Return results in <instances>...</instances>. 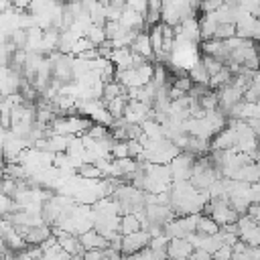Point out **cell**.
Instances as JSON below:
<instances>
[{"instance_id": "6da1fadb", "label": "cell", "mask_w": 260, "mask_h": 260, "mask_svg": "<svg viewBox=\"0 0 260 260\" xmlns=\"http://www.w3.org/2000/svg\"><path fill=\"white\" fill-rule=\"evenodd\" d=\"M205 211H207V215H211L219 225L236 223V221L240 219V213L232 207L230 199H225V197L209 199V201H207V205H205Z\"/></svg>"}, {"instance_id": "7a4b0ae2", "label": "cell", "mask_w": 260, "mask_h": 260, "mask_svg": "<svg viewBox=\"0 0 260 260\" xmlns=\"http://www.w3.org/2000/svg\"><path fill=\"white\" fill-rule=\"evenodd\" d=\"M195 158H197L195 154H191V152H187V150H181V152L169 162L173 181H189V179H191V173H193Z\"/></svg>"}, {"instance_id": "3957f363", "label": "cell", "mask_w": 260, "mask_h": 260, "mask_svg": "<svg viewBox=\"0 0 260 260\" xmlns=\"http://www.w3.org/2000/svg\"><path fill=\"white\" fill-rule=\"evenodd\" d=\"M238 236L248 246H260V223L252 215H240L238 219Z\"/></svg>"}, {"instance_id": "277c9868", "label": "cell", "mask_w": 260, "mask_h": 260, "mask_svg": "<svg viewBox=\"0 0 260 260\" xmlns=\"http://www.w3.org/2000/svg\"><path fill=\"white\" fill-rule=\"evenodd\" d=\"M236 37L258 41L260 39V16L250 14V12H244L236 20Z\"/></svg>"}, {"instance_id": "5b68a950", "label": "cell", "mask_w": 260, "mask_h": 260, "mask_svg": "<svg viewBox=\"0 0 260 260\" xmlns=\"http://www.w3.org/2000/svg\"><path fill=\"white\" fill-rule=\"evenodd\" d=\"M148 244H150V234L146 230H138V232L126 234V236H122V254L124 256L138 254L140 250L148 248Z\"/></svg>"}, {"instance_id": "8992f818", "label": "cell", "mask_w": 260, "mask_h": 260, "mask_svg": "<svg viewBox=\"0 0 260 260\" xmlns=\"http://www.w3.org/2000/svg\"><path fill=\"white\" fill-rule=\"evenodd\" d=\"M144 213H146V221L156 225H167L173 217H177L169 203H146Z\"/></svg>"}, {"instance_id": "52a82bcc", "label": "cell", "mask_w": 260, "mask_h": 260, "mask_svg": "<svg viewBox=\"0 0 260 260\" xmlns=\"http://www.w3.org/2000/svg\"><path fill=\"white\" fill-rule=\"evenodd\" d=\"M150 110L152 106L140 100H128L126 110H124V120H128L130 124H142L144 120L150 118Z\"/></svg>"}, {"instance_id": "ba28073f", "label": "cell", "mask_w": 260, "mask_h": 260, "mask_svg": "<svg viewBox=\"0 0 260 260\" xmlns=\"http://www.w3.org/2000/svg\"><path fill=\"white\" fill-rule=\"evenodd\" d=\"M175 32H177V37H181V39H185V41H189V43H199L201 41V30H199V16H195V14H191V16H187L185 20H181V24H177L175 26Z\"/></svg>"}, {"instance_id": "9c48e42d", "label": "cell", "mask_w": 260, "mask_h": 260, "mask_svg": "<svg viewBox=\"0 0 260 260\" xmlns=\"http://www.w3.org/2000/svg\"><path fill=\"white\" fill-rule=\"evenodd\" d=\"M193 252H195V246L187 238H171L167 246V256L171 260H187L189 256H193Z\"/></svg>"}, {"instance_id": "30bf717a", "label": "cell", "mask_w": 260, "mask_h": 260, "mask_svg": "<svg viewBox=\"0 0 260 260\" xmlns=\"http://www.w3.org/2000/svg\"><path fill=\"white\" fill-rule=\"evenodd\" d=\"M201 53L203 55H211L219 61H228L230 57V49H228V43L221 41V39H207V41H201Z\"/></svg>"}, {"instance_id": "8fae6325", "label": "cell", "mask_w": 260, "mask_h": 260, "mask_svg": "<svg viewBox=\"0 0 260 260\" xmlns=\"http://www.w3.org/2000/svg\"><path fill=\"white\" fill-rule=\"evenodd\" d=\"M130 49H132L134 53L142 55V57H144V59H148V61H152V59H154V51H152L150 37H148V32H146V30H140V32L134 37V41H132Z\"/></svg>"}, {"instance_id": "7c38bea8", "label": "cell", "mask_w": 260, "mask_h": 260, "mask_svg": "<svg viewBox=\"0 0 260 260\" xmlns=\"http://www.w3.org/2000/svg\"><path fill=\"white\" fill-rule=\"evenodd\" d=\"M110 61L116 65V69H130L134 67V53L130 47H114Z\"/></svg>"}, {"instance_id": "4fadbf2b", "label": "cell", "mask_w": 260, "mask_h": 260, "mask_svg": "<svg viewBox=\"0 0 260 260\" xmlns=\"http://www.w3.org/2000/svg\"><path fill=\"white\" fill-rule=\"evenodd\" d=\"M79 240H81V244H83L85 250H91V248H102V250H106V248L110 246V240L104 238L95 228L83 232V234L79 236Z\"/></svg>"}, {"instance_id": "5bb4252c", "label": "cell", "mask_w": 260, "mask_h": 260, "mask_svg": "<svg viewBox=\"0 0 260 260\" xmlns=\"http://www.w3.org/2000/svg\"><path fill=\"white\" fill-rule=\"evenodd\" d=\"M51 236H53L51 225H49V223H39V225H32V228L28 230V234L24 236V240H26V244L39 246V244H43L45 240H49Z\"/></svg>"}, {"instance_id": "9a60e30c", "label": "cell", "mask_w": 260, "mask_h": 260, "mask_svg": "<svg viewBox=\"0 0 260 260\" xmlns=\"http://www.w3.org/2000/svg\"><path fill=\"white\" fill-rule=\"evenodd\" d=\"M217 20L211 12H203L199 16V30H201V41H207V39H213L215 37V28H217Z\"/></svg>"}, {"instance_id": "2e32d148", "label": "cell", "mask_w": 260, "mask_h": 260, "mask_svg": "<svg viewBox=\"0 0 260 260\" xmlns=\"http://www.w3.org/2000/svg\"><path fill=\"white\" fill-rule=\"evenodd\" d=\"M142 230V221L136 213H124L120 215V234L126 236V234H132V232H138Z\"/></svg>"}, {"instance_id": "e0dca14e", "label": "cell", "mask_w": 260, "mask_h": 260, "mask_svg": "<svg viewBox=\"0 0 260 260\" xmlns=\"http://www.w3.org/2000/svg\"><path fill=\"white\" fill-rule=\"evenodd\" d=\"M219 228H221V225H219L211 215H201V213H199V219H197V225H195V232H197V234L211 236V234H217Z\"/></svg>"}, {"instance_id": "ac0fdd59", "label": "cell", "mask_w": 260, "mask_h": 260, "mask_svg": "<svg viewBox=\"0 0 260 260\" xmlns=\"http://www.w3.org/2000/svg\"><path fill=\"white\" fill-rule=\"evenodd\" d=\"M232 79H234V73H232V69L225 65L221 71H217L215 75L209 77V87H211L213 91H217V89L225 87L228 83H232Z\"/></svg>"}, {"instance_id": "d6986e66", "label": "cell", "mask_w": 260, "mask_h": 260, "mask_svg": "<svg viewBox=\"0 0 260 260\" xmlns=\"http://www.w3.org/2000/svg\"><path fill=\"white\" fill-rule=\"evenodd\" d=\"M189 77L195 81V83H203V85H209V73H207V69H205V65H203V61H201V57L189 67Z\"/></svg>"}, {"instance_id": "ffe728a7", "label": "cell", "mask_w": 260, "mask_h": 260, "mask_svg": "<svg viewBox=\"0 0 260 260\" xmlns=\"http://www.w3.org/2000/svg\"><path fill=\"white\" fill-rule=\"evenodd\" d=\"M128 93L126 95H118V98H114V100H104L106 102V108H108V112L118 120V118H124V110H126V104H128Z\"/></svg>"}, {"instance_id": "44dd1931", "label": "cell", "mask_w": 260, "mask_h": 260, "mask_svg": "<svg viewBox=\"0 0 260 260\" xmlns=\"http://www.w3.org/2000/svg\"><path fill=\"white\" fill-rule=\"evenodd\" d=\"M128 93V89L118 81V79H114V81H108V83H104V95H102V100H114V98H118V95H126Z\"/></svg>"}, {"instance_id": "7402d4cb", "label": "cell", "mask_w": 260, "mask_h": 260, "mask_svg": "<svg viewBox=\"0 0 260 260\" xmlns=\"http://www.w3.org/2000/svg\"><path fill=\"white\" fill-rule=\"evenodd\" d=\"M75 173L79 177H83V179H104V173L95 162H83V165L77 167Z\"/></svg>"}, {"instance_id": "603a6c76", "label": "cell", "mask_w": 260, "mask_h": 260, "mask_svg": "<svg viewBox=\"0 0 260 260\" xmlns=\"http://www.w3.org/2000/svg\"><path fill=\"white\" fill-rule=\"evenodd\" d=\"M85 37L91 41V45H95V47H100L102 43H106L108 41V37H106V28H104V24H91L89 28H87V32H85Z\"/></svg>"}, {"instance_id": "cb8c5ba5", "label": "cell", "mask_w": 260, "mask_h": 260, "mask_svg": "<svg viewBox=\"0 0 260 260\" xmlns=\"http://www.w3.org/2000/svg\"><path fill=\"white\" fill-rule=\"evenodd\" d=\"M232 37H236V22H219L217 28H215V37L213 39L228 41Z\"/></svg>"}, {"instance_id": "d4e9b609", "label": "cell", "mask_w": 260, "mask_h": 260, "mask_svg": "<svg viewBox=\"0 0 260 260\" xmlns=\"http://www.w3.org/2000/svg\"><path fill=\"white\" fill-rule=\"evenodd\" d=\"M201 61H203V65H205V69H207L209 77H211V75H215L217 71H221V69L225 67V63H223V61H219V59H215V57H211V55H201Z\"/></svg>"}, {"instance_id": "484cf974", "label": "cell", "mask_w": 260, "mask_h": 260, "mask_svg": "<svg viewBox=\"0 0 260 260\" xmlns=\"http://www.w3.org/2000/svg\"><path fill=\"white\" fill-rule=\"evenodd\" d=\"M16 209H18L16 201H14L10 195H6V193H2V191H0V217H4V215H8V213H12V211H16Z\"/></svg>"}, {"instance_id": "4316f807", "label": "cell", "mask_w": 260, "mask_h": 260, "mask_svg": "<svg viewBox=\"0 0 260 260\" xmlns=\"http://www.w3.org/2000/svg\"><path fill=\"white\" fill-rule=\"evenodd\" d=\"M171 85L175 87V89H179V91H183V93H189L191 89H193V85H195V81L189 77V75H181V77H173V81H171Z\"/></svg>"}, {"instance_id": "83f0119b", "label": "cell", "mask_w": 260, "mask_h": 260, "mask_svg": "<svg viewBox=\"0 0 260 260\" xmlns=\"http://www.w3.org/2000/svg\"><path fill=\"white\" fill-rule=\"evenodd\" d=\"M110 156L112 158H126V156H130V152H128V140H114L112 150H110Z\"/></svg>"}, {"instance_id": "f1b7e54d", "label": "cell", "mask_w": 260, "mask_h": 260, "mask_svg": "<svg viewBox=\"0 0 260 260\" xmlns=\"http://www.w3.org/2000/svg\"><path fill=\"white\" fill-rule=\"evenodd\" d=\"M169 242H171V238H169L167 234H160V236H154V238H150V244H148V248H150V250H154V252H167V246H169Z\"/></svg>"}, {"instance_id": "f546056e", "label": "cell", "mask_w": 260, "mask_h": 260, "mask_svg": "<svg viewBox=\"0 0 260 260\" xmlns=\"http://www.w3.org/2000/svg\"><path fill=\"white\" fill-rule=\"evenodd\" d=\"M87 136H91L93 140H102L106 136H110V126H104V124H91V128L87 130Z\"/></svg>"}, {"instance_id": "4dcf8cb0", "label": "cell", "mask_w": 260, "mask_h": 260, "mask_svg": "<svg viewBox=\"0 0 260 260\" xmlns=\"http://www.w3.org/2000/svg\"><path fill=\"white\" fill-rule=\"evenodd\" d=\"M232 254H234V248L230 244H223L211 254V260H232Z\"/></svg>"}, {"instance_id": "1f68e13d", "label": "cell", "mask_w": 260, "mask_h": 260, "mask_svg": "<svg viewBox=\"0 0 260 260\" xmlns=\"http://www.w3.org/2000/svg\"><path fill=\"white\" fill-rule=\"evenodd\" d=\"M8 39L14 43L16 49H24V47H26V30H24V28H16Z\"/></svg>"}, {"instance_id": "d6a6232c", "label": "cell", "mask_w": 260, "mask_h": 260, "mask_svg": "<svg viewBox=\"0 0 260 260\" xmlns=\"http://www.w3.org/2000/svg\"><path fill=\"white\" fill-rule=\"evenodd\" d=\"M126 6L132 8V10H136V12H140V14H146L148 0H126Z\"/></svg>"}, {"instance_id": "836d02e7", "label": "cell", "mask_w": 260, "mask_h": 260, "mask_svg": "<svg viewBox=\"0 0 260 260\" xmlns=\"http://www.w3.org/2000/svg\"><path fill=\"white\" fill-rule=\"evenodd\" d=\"M221 4H225V2H223V0H201L199 10H201V12H213V10H217Z\"/></svg>"}, {"instance_id": "e575fe53", "label": "cell", "mask_w": 260, "mask_h": 260, "mask_svg": "<svg viewBox=\"0 0 260 260\" xmlns=\"http://www.w3.org/2000/svg\"><path fill=\"white\" fill-rule=\"evenodd\" d=\"M104 258V250L102 248H91L83 252V260H102Z\"/></svg>"}, {"instance_id": "d590c367", "label": "cell", "mask_w": 260, "mask_h": 260, "mask_svg": "<svg viewBox=\"0 0 260 260\" xmlns=\"http://www.w3.org/2000/svg\"><path fill=\"white\" fill-rule=\"evenodd\" d=\"M10 57H12V53L6 49V45L2 43L0 45V67H8L10 65Z\"/></svg>"}, {"instance_id": "8d00e7d4", "label": "cell", "mask_w": 260, "mask_h": 260, "mask_svg": "<svg viewBox=\"0 0 260 260\" xmlns=\"http://www.w3.org/2000/svg\"><path fill=\"white\" fill-rule=\"evenodd\" d=\"M30 2H32V0H12V6L18 8V10H26Z\"/></svg>"}, {"instance_id": "74e56055", "label": "cell", "mask_w": 260, "mask_h": 260, "mask_svg": "<svg viewBox=\"0 0 260 260\" xmlns=\"http://www.w3.org/2000/svg\"><path fill=\"white\" fill-rule=\"evenodd\" d=\"M6 138H8V130L0 126V148L4 146V142H6Z\"/></svg>"}, {"instance_id": "f35d334b", "label": "cell", "mask_w": 260, "mask_h": 260, "mask_svg": "<svg viewBox=\"0 0 260 260\" xmlns=\"http://www.w3.org/2000/svg\"><path fill=\"white\" fill-rule=\"evenodd\" d=\"M4 165H6V158H4V152L0 148V169H4Z\"/></svg>"}, {"instance_id": "ab89813d", "label": "cell", "mask_w": 260, "mask_h": 260, "mask_svg": "<svg viewBox=\"0 0 260 260\" xmlns=\"http://www.w3.org/2000/svg\"><path fill=\"white\" fill-rule=\"evenodd\" d=\"M67 260H83V256L81 254H75V256H69Z\"/></svg>"}, {"instance_id": "60d3db41", "label": "cell", "mask_w": 260, "mask_h": 260, "mask_svg": "<svg viewBox=\"0 0 260 260\" xmlns=\"http://www.w3.org/2000/svg\"><path fill=\"white\" fill-rule=\"evenodd\" d=\"M4 250H6V248H0V256H2V254H4Z\"/></svg>"}, {"instance_id": "b9f144b4", "label": "cell", "mask_w": 260, "mask_h": 260, "mask_svg": "<svg viewBox=\"0 0 260 260\" xmlns=\"http://www.w3.org/2000/svg\"><path fill=\"white\" fill-rule=\"evenodd\" d=\"M53 2H65V0H53Z\"/></svg>"}, {"instance_id": "7bdbcfd3", "label": "cell", "mask_w": 260, "mask_h": 260, "mask_svg": "<svg viewBox=\"0 0 260 260\" xmlns=\"http://www.w3.org/2000/svg\"><path fill=\"white\" fill-rule=\"evenodd\" d=\"M10 4H12V0H10Z\"/></svg>"}, {"instance_id": "ee69618b", "label": "cell", "mask_w": 260, "mask_h": 260, "mask_svg": "<svg viewBox=\"0 0 260 260\" xmlns=\"http://www.w3.org/2000/svg\"><path fill=\"white\" fill-rule=\"evenodd\" d=\"M258 43H260V39H258Z\"/></svg>"}]
</instances>
